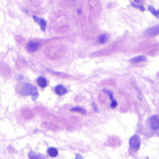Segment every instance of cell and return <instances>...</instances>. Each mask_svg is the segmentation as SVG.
Wrapping results in <instances>:
<instances>
[{
	"instance_id": "1",
	"label": "cell",
	"mask_w": 159,
	"mask_h": 159,
	"mask_svg": "<svg viewBox=\"0 0 159 159\" xmlns=\"http://www.w3.org/2000/svg\"><path fill=\"white\" fill-rule=\"evenodd\" d=\"M22 96H37V92L36 87L34 85H30V84H24L22 87L21 92H20Z\"/></svg>"
},
{
	"instance_id": "2",
	"label": "cell",
	"mask_w": 159,
	"mask_h": 159,
	"mask_svg": "<svg viewBox=\"0 0 159 159\" xmlns=\"http://www.w3.org/2000/svg\"><path fill=\"white\" fill-rule=\"evenodd\" d=\"M141 138L138 135H134L133 137L129 140V144H130V148L134 151H138L141 147Z\"/></svg>"
},
{
	"instance_id": "3",
	"label": "cell",
	"mask_w": 159,
	"mask_h": 159,
	"mask_svg": "<svg viewBox=\"0 0 159 159\" xmlns=\"http://www.w3.org/2000/svg\"><path fill=\"white\" fill-rule=\"evenodd\" d=\"M148 124H149V126H150V127L152 129V130H158L159 128V118L158 115L151 116V117L149 118Z\"/></svg>"
},
{
	"instance_id": "4",
	"label": "cell",
	"mask_w": 159,
	"mask_h": 159,
	"mask_svg": "<svg viewBox=\"0 0 159 159\" xmlns=\"http://www.w3.org/2000/svg\"><path fill=\"white\" fill-rule=\"evenodd\" d=\"M40 46V43H37V42H34V41H30L29 43H27V45H26V49H27V51H29V52L34 53L37 51V49H38Z\"/></svg>"
},
{
	"instance_id": "5",
	"label": "cell",
	"mask_w": 159,
	"mask_h": 159,
	"mask_svg": "<svg viewBox=\"0 0 159 159\" xmlns=\"http://www.w3.org/2000/svg\"><path fill=\"white\" fill-rule=\"evenodd\" d=\"M158 33H159V26L158 25H157V26H153V27L147 30L144 32V34L147 36H149V37H153V36L158 35Z\"/></svg>"
},
{
	"instance_id": "6",
	"label": "cell",
	"mask_w": 159,
	"mask_h": 159,
	"mask_svg": "<svg viewBox=\"0 0 159 159\" xmlns=\"http://www.w3.org/2000/svg\"><path fill=\"white\" fill-rule=\"evenodd\" d=\"M33 19H34V21L37 22V23L40 25V28H41L42 30L45 31V30H46V26H47L46 20H45L44 19L38 18V17L35 16H33Z\"/></svg>"
},
{
	"instance_id": "7",
	"label": "cell",
	"mask_w": 159,
	"mask_h": 159,
	"mask_svg": "<svg viewBox=\"0 0 159 159\" xmlns=\"http://www.w3.org/2000/svg\"><path fill=\"white\" fill-rule=\"evenodd\" d=\"M54 91H55V93H57V95H59V96H63V95L66 94L67 92H68V90H67V89L65 88L64 85H58L55 87V89H54Z\"/></svg>"
},
{
	"instance_id": "8",
	"label": "cell",
	"mask_w": 159,
	"mask_h": 159,
	"mask_svg": "<svg viewBox=\"0 0 159 159\" xmlns=\"http://www.w3.org/2000/svg\"><path fill=\"white\" fill-rule=\"evenodd\" d=\"M28 156H29L30 159H45L46 157L44 155H41L40 153H37V152H30L28 154Z\"/></svg>"
},
{
	"instance_id": "9",
	"label": "cell",
	"mask_w": 159,
	"mask_h": 159,
	"mask_svg": "<svg viewBox=\"0 0 159 159\" xmlns=\"http://www.w3.org/2000/svg\"><path fill=\"white\" fill-rule=\"evenodd\" d=\"M37 84H38L39 86L41 87V88H44V87H46V85H48L47 79L43 77L38 78V79L37 80Z\"/></svg>"
},
{
	"instance_id": "10",
	"label": "cell",
	"mask_w": 159,
	"mask_h": 159,
	"mask_svg": "<svg viewBox=\"0 0 159 159\" xmlns=\"http://www.w3.org/2000/svg\"><path fill=\"white\" fill-rule=\"evenodd\" d=\"M109 38H110V37H109L108 34H102V35L99 36L97 40L98 41H99V43H105L108 41Z\"/></svg>"
},
{
	"instance_id": "11",
	"label": "cell",
	"mask_w": 159,
	"mask_h": 159,
	"mask_svg": "<svg viewBox=\"0 0 159 159\" xmlns=\"http://www.w3.org/2000/svg\"><path fill=\"white\" fill-rule=\"evenodd\" d=\"M48 154L49 155V156H51V158H55L58 155V152L56 148H50L48 150Z\"/></svg>"
},
{
	"instance_id": "12",
	"label": "cell",
	"mask_w": 159,
	"mask_h": 159,
	"mask_svg": "<svg viewBox=\"0 0 159 159\" xmlns=\"http://www.w3.org/2000/svg\"><path fill=\"white\" fill-rule=\"evenodd\" d=\"M146 61V57L144 56L141 55V56H138V57H135L134 58L130 59V61L131 63H138V62H141V61Z\"/></svg>"
},
{
	"instance_id": "13",
	"label": "cell",
	"mask_w": 159,
	"mask_h": 159,
	"mask_svg": "<svg viewBox=\"0 0 159 159\" xmlns=\"http://www.w3.org/2000/svg\"><path fill=\"white\" fill-rule=\"evenodd\" d=\"M71 112H78V113H82V114H85L86 113L85 110L82 107H74V108H71Z\"/></svg>"
},
{
	"instance_id": "14",
	"label": "cell",
	"mask_w": 159,
	"mask_h": 159,
	"mask_svg": "<svg viewBox=\"0 0 159 159\" xmlns=\"http://www.w3.org/2000/svg\"><path fill=\"white\" fill-rule=\"evenodd\" d=\"M148 10L150 11L152 14H154V15H155L157 18H158V13H159L158 10H156V9H155V8L152 6H148Z\"/></svg>"
},
{
	"instance_id": "15",
	"label": "cell",
	"mask_w": 159,
	"mask_h": 159,
	"mask_svg": "<svg viewBox=\"0 0 159 159\" xmlns=\"http://www.w3.org/2000/svg\"><path fill=\"white\" fill-rule=\"evenodd\" d=\"M132 6H133L134 7L138 8V9H141V10H142V11H144V10H145V9H144V6H141V5H137V4H135V3H132Z\"/></svg>"
},
{
	"instance_id": "16",
	"label": "cell",
	"mask_w": 159,
	"mask_h": 159,
	"mask_svg": "<svg viewBox=\"0 0 159 159\" xmlns=\"http://www.w3.org/2000/svg\"><path fill=\"white\" fill-rule=\"evenodd\" d=\"M117 106V102H116V101L115 100V99H113V100H112V102H111V105H110V107H111L112 109H114L115 107Z\"/></svg>"
},
{
	"instance_id": "17",
	"label": "cell",
	"mask_w": 159,
	"mask_h": 159,
	"mask_svg": "<svg viewBox=\"0 0 159 159\" xmlns=\"http://www.w3.org/2000/svg\"><path fill=\"white\" fill-rule=\"evenodd\" d=\"M75 159H84V158H83V157H82L81 155H79V154H76L75 158Z\"/></svg>"
},
{
	"instance_id": "18",
	"label": "cell",
	"mask_w": 159,
	"mask_h": 159,
	"mask_svg": "<svg viewBox=\"0 0 159 159\" xmlns=\"http://www.w3.org/2000/svg\"><path fill=\"white\" fill-rule=\"evenodd\" d=\"M134 2L137 3H139V4H143V3H144V0H134Z\"/></svg>"
}]
</instances>
